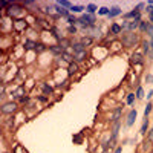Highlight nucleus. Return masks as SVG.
<instances>
[{
  "instance_id": "37",
  "label": "nucleus",
  "mask_w": 153,
  "mask_h": 153,
  "mask_svg": "<svg viewBox=\"0 0 153 153\" xmlns=\"http://www.w3.org/2000/svg\"><path fill=\"white\" fill-rule=\"evenodd\" d=\"M68 34H71V35H76V34H78V28H76V26H71V25H68Z\"/></svg>"
},
{
  "instance_id": "38",
  "label": "nucleus",
  "mask_w": 153,
  "mask_h": 153,
  "mask_svg": "<svg viewBox=\"0 0 153 153\" xmlns=\"http://www.w3.org/2000/svg\"><path fill=\"white\" fill-rule=\"evenodd\" d=\"M121 48H123L121 42H113V43H112V46H110V52H112V49L115 51V52H117V51H120Z\"/></svg>"
},
{
  "instance_id": "11",
  "label": "nucleus",
  "mask_w": 153,
  "mask_h": 153,
  "mask_svg": "<svg viewBox=\"0 0 153 153\" xmlns=\"http://www.w3.org/2000/svg\"><path fill=\"white\" fill-rule=\"evenodd\" d=\"M54 9H55V14H58L61 19H69L71 17V11L66 9V8H63V6H60L57 2H54Z\"/></svg>"
},
{
  "instance_id": "19",
  "label": "nucleus",
  "mask_w": 153,
  "mask_h": 153,
  "mask_svg": "<svg viewBox=\"0 0 153 153\" xmlns=\"http://www.w3.org/2000/svg\"><path fill=\"white\" fill-rule=\"evenodd\" d=\"M149 130H150V118H144L143 120V124H141V129H139V135L146 136Z\"/></svg>"
},
{
  "instance_id": "35",
  "label": "nucleus",
  "mask_w": 153,
  "mask_h": 153,
  "mask_svg": "<svg viewBox=\"0 0 153 153\" xmlns=\"http://www.w3.org/2000/svg\"><path fill=\"white\" fill-rule=\"evenodd\" d=\"M80 42L84 45V48H87V46H91L92 43H94V40H92V38L91 37H81L80 38Z\"/></svg>"
},
{
  "instance_id": "14",
  "label": "nucleus",
  "mask_w": 153,
  "mask_h": 153,
  "mask_svg": "<svg viewBox=\"0 0 153 153\" xmlns=\"http://www.w3.org/2000/svg\"><path fill=\"white\" fill-rule=\"evenodd\" d=\"M141 16H143V12H139V11H136V9L133 8V9L129 11V12H124V14H123V20H135V19L141 17Z\"/></svg>"
},
{
  "instance_id": "48",
  "label": "nucleus",
  "mask_w": 153,
  "mask_h": 153,
  "mask_svg": "<svg viewBox=\"0 0 153 153\" xmlns=\"http://www.w3.org/2000/svg\"><path fill=\"white\" fill-rule=\"evenodd\" d=\"M147 58H149L150 61H153V48H152V51H150V54L147 55Z\"/></svg>"
},
{
  "instance_id": "34",
  "label": "nucleus",
  "mask_w": 153,
  "mask_h": 153,
  "mask_svg": "<svg viewBox=\"0 0 153 153\" xmlns=\"http://www.w3.org/2000/svg\"><path fill=\"white\" fill-rule=\"evenodd\" d=\"M55 87H58V89H69V87H71V81H69V78H66L63 83H57Z\"/></svg>"
},
{
  "instance_id": "31",
  "label": "nucleus",
  "mask_w": 153,
  "mask_h": 153,
  "mask_svg": "<svg viewBox=\"0 0 153 153\" xmlns=\"http://www.w3.org/2000/svg\"><path fill=\"white\" fill-rule=\"evenodd\" d=\"M109 14H110V8H107V6H101L98 9V16L100 17H107Z\"/></svg>"
},
{
  "instance_id": "26",
  "label": "nucleus",
  "mask_w": 153,
  "mask_h": 153,
  "mask_svg": "<svg viewBox=\"0 0 153 153\" xmlns=\"http://www.w3.org/2000/svg\"><path fill=\"white\" fill-rule=\"evenodd\" d=\"M150 25H152V23H149L147 20H144V19H143V20H141V23H139V28H138V31L141 32V34H146Z\"/></svg>"
},
{
  "instance_id": "41",
  "label": "nucleus",
  "mask_w": 153,
  "mask_h": 153,
  "mask_svg": "<svg viewBox=\"0 0 153 153\" xmlns=\"http://www.w3.org/2000/svg\"><path fill=\"white\" fill-rule=\"evenodd\" d=\"M45 51H46V45L45 43H38L37 45V48H35V52L38 54V52H45Z\"/></svg>"
},
{
  "instance_id": "46",
  "label": "nucleus",
  "mask_w": 153,
  "mask_h": 153,
  "mask_svg": "<svg viewBox=\"0 0 153 153\" xmlns=\"http://www.w3.org/2000/svg\"><path fill=\"white\" fill-rule=\"evenodd\" d=\"M12 152H14V153H23V149H22L20 146H17V149H14Z\"/></svg>"
},
{
  "instance_id": "10",
  "label": "nucleus",
  "mask_w": 153,
  "mask_h": 153,
  "mask_svg": "<svg viewBox=\"0 0 153 153\" xmlns=\"http://www.w3.org/2000/svg\"><path fill=\"white\" fill-rule=\"evenodd\" d=\"M28 28V23H26V20H23V19H20V20H12V31H16V32H25V29Z\"/></svg>"
},
{
  "instance_id": "24",
  "label": "nucleus",
  "mask_w": 153,
  "mask_h": 153,
  "mask_svg": "<svg viewBox=\"0 0 153 153\" xmlns=\"http://www.w3.org/2000/svg\"><path fill=\"white\" fill-rule=\"evenodd\" d=\"M141 149H143V153H152L153 152V144L149 143L147 139H144V141L141 143Z\"/></svg>"
},
{
  "instance_id": "45",
  "label": "nucleus",
  "mask_w": 153,
  "mask_h": 153,
  "mask_svg": "<svg viewBox=\"0 0 153 153\" xmlns=\"http://www.w3.org/2000/svg\"><path fill=\"white\" fill-rule=\"evenodd\" d=\"M147 22H149V23H152V25H153V11H152V12H150V14H147Z\"/></svg>"
},
{
  "instance_id": "53",
  "label": "nucleus",
  "mask_w": 153,
  "mask_h": 153,
  "mask_svg": "<svg viewBox=\"0 0 153 153\" xmlns=\"http://www.w3.org/2000/svg\"><path fill=\"white\" fill-rule=\"evenodd\" d=\"M152 92H153V89H152Z\"/></svg>"
},
{
  "instance_id": "13",
  "label": "nucleus",
  "mask_w": 153,
  "mask_h": 153,
  "mask_svg": "<svg viewBox=\"0 0 153 153\" xmlns=\"http://www.w3.org/2000/svg\"><path fill=\"white\" fill-rule=\"evenodd\" d=\"M37 42L35 40H32V38H26V40L23 42V45H22V48H23V51L25 52H28V51H34L35 52V48H37Z\"/></svg>"
},
{
  "instance_id": "6",
  "label": "nucleus",
  "mask_w": 153,
  "mask_h": 153,
  "mask_svg": "<svg viewBox=\"0 0 153 153\" xmlns=\"http://www.w3.org/2000/svg\"><path fill=\"white\" fill-rule=\"evenodd\" d=\"M121 118H123V106H115V109L110 110V113H109V120L107 121L110 124H113L117 121H121Z\"/></svg>"
},
{
  "instance_id": "28",
  "label": "nucleus",
  "mask_w": 153,
  "mask_h": 153,
  "mask_svg": "<svg viewBox=\"0 0 153 153\" xmlns=\"http://www.w3.org/2000/svg\"><path fill=\"white\" fill-rule=\"evenodd\" d=\"M72 141H74V144H83V141H84V135H83V132L74 135V136H72Z\"/></svg>"
},
{
  "instance_id": "9",
  "label": "nucleus",
  "mask_w": 153,
  "mask_h": 153,
  "mask_svg": "<svg viewBox=\"0 0 153 153\" xmlns=\"http://www.w3.org/2000/svg\"><path fill=\"white\" fill-rule=\"evenodd\" d=\"M136 118H138V110H136V107H135V109H130L129 112H127V115H126V127H132V126L135 124Z\"/></svg>"
},
{
  "instance_id": "5",
  "label": "nucleus",
  "mask_w": 153,
  "mask_h": 153,
  "mask_svg": "<svg viewBox=\"0 0 153 153\" xmlns=\"http://www.w3.org/2000/svg\"><path fill=\"white\" fill-rule=\"evenodd\" d=\"M146 63V55L139 51H135V52L130 55V65L132 66H143Z\"/></svg>"
},
{
  "instance_id": "33",
  "label": "nucleus",
  "mask_w": 153,
  "mask_h": 153,
  "mask_svg": "<svg viewBox=\"0 0 153 153\" xmlns=\"http://www.w3.org/2000/svg\"><path fill=\"white\" fill-rule=\"evenodd\" d=\"M35 100H37L40 104H48V103H49V97H46V95H43V94H42V95H37Z\"/></svg>"
},
{
  "instance_id": "18",
  "label": "nucleus",
  "mask_w": 153,
  "mask_h": 153,
  "mask_svg": "<svg viewBox=\"0 0 153 153\" xmlns=\"http://www.w3.org/2000/svg\"><path fill=\"white\" fill-rule=\"evenodd\" d=\"M141 20H143V16H141V17H138V19H135V20H130L127 31H130V32H136V31H138V28H139V23H141Z\"/></svg>"
},
{
  "instance_id": "3",
  "label": "nucleus",
  "mask_w": 153,
  "mask_h": 153,
  "mask_svg": "<svg viewBox=\"0 0 153 153\" xmlns=\"http://www.w3.org/2000/svg\"><path fill=\"white\" fill-rule=\"evenodd\" d=\"M20 104L17 103V101H5V103H2V106H0V112H2L3 117H11V115H17L20 112Z\"/></svg>"
},
{
  "instance_id": "50",
  "label": "nucleus",
  "mask_w": 153,
  "mask_h": 153,
  "mask_svg": "<svg viewBox=\"0 0 153 153\" xmlns=\"http://www.w3.org/2000/svg\"><path fill=\"white\" fill-rule=\"evenodd\" d=\"M150 42V45H152V48H153V38H152V40H149Z\"/></svg>"
},
{
  "instance_id": "39",
  "label": "nucleus",
  "mask_w": 153,
  "mask_h": 153,
  "mask_svg": "<svg viewBox=\"0 0 153 153\" xmlns=\"http://www.w3.org/2000/svg\"><path fill=\"white\" fill-rule=\"evenodd\" d=\"M146 6H147V3H146V2H139V3L135 6V9H136V11H139V12H144V11H146Z\"/></svg>"
},
{
  "instance_id": "42",
  "label": "nucleus",
  "mask_w": 153,
  "mask_h": 153,
  "mask_svg": "<svg viewBox=\"0 0 153 153\" xmlns=\"http://www.w3.org/2000/svg\"><path fill=\"white\" fill-rule=\"evenodd\" d=\"M147 38H149V40H152V38H153V25H150V26H149V29H147Z\"/></svg>"
},
{
  "instance_id": "17",
  "label": "nucleus",
  "mask_w": 153,
  "mask_h": 153,
  "mask_svg": "<svg viewBox=\"0 0 153 153\" xmlns=\"http://www.w3.org/2000/svg\"><path fill=\"white\" fill-rule=\"evenodd\" d=\"M86 60H87V51H81V52L74 54V61H75V63H78V65L84 63Z\"/></svg>"
},
{
  "instance_id": "49",
  "label": "nucleus",
  "mask_w": 153,
  "mask_h": 153,
  "mask_svg": "<svg viewBox=\"0 0 153 153\" xmlns=\"http://www.w3.org/2000/svg\"><path fill=\"white\" fill-rule=\"evenodd\" d=\"M149 6H153V0H147V2H146Z\"/></svg>"
},
{
  "instance_id": "8",
  "label": "nucleus",
  "mask_w": 153,
  "mask_h": 153,
  "mask_svg": "<svg viewBox=\"0 0 153 153\" xmlns=\"http://www.w3.org/2000/svg\"><path fill=\"white\" fill-rule=\"evenodd\" d=\"M123 32H124V31H123V28H121V23H117V22L110 23L109 31H107V34H109V35H112V37L115 38V37H120Z\"/></svg>"
},
{
  "instance_id": "23",
  "label": "nucleus",
  "mask_w": 153,
  "mask_h": 153,
  "mask_svg": "<svg viewBox=\"0 0 153 153\" xmlns=\"http://www.w3.org/2000/svg\"><path fill=\"white\" fill-rule=\"evenodd\" d=\"M141 49H143V54L147 57V55L150 54V51H152L150 42H149V40H143V42H141Z\"/></svg>"
},
{
  "instance_id": "40",
  "label": "nucleus",
  "mask_w": 153,
  "mask_h": 153,
  "mask_svg": "<svg viewBox=\"0 0 153 153\" xmlns=\"http://www.w3.org/2000/svg\"><path fill=\"white\" fill-rule=\"evenodd\" d=\"M146 139H147L149 143H152V144H153V126L150 127V130L147 132V135H146Z\"/></svg>"
},
{
  "instance_id": "20",
  "label": "nucleus",
  "mask_w": 153,
  "mask_h": 153,
  "mask_svg": "<svg viewBox=\"0 0 153 153\" xmlns=\"http://www.w3.org/2000/svg\"><path fill=\"white\" fill-rule=\"evenodd\" d=\"M72 52L74 54H76V52H81V51H86V48H84V45L80 42V40H75V42H72Z\"/></svg>"
},
{
  "instance_id": "30",
  "label": "nucleus",
  "mask_w": 153,
  "mask_h": 153,
  "mask_svg": "<svg viewBox=\"0 0 153 153\" xmlns=\"http://www.w3.org/2000/svg\"><path fill=\"white\" fill-rule=\"evenodd\" d=\"M135 95H136V100H143V98L146 97V94H144V87H143V86H138V87L135 89Z\"/></svg>"
},
{
  "instance_id": "12",
  "label": "nucleus",
  "mask_w": 153,
  "mask_h": 153,
  "mask_svg": "<svg viewBox=\"0 0 153 153\" xmlns=\"http://www.w3.org/2000/svg\"><path fill=\"white\" fill-rule=\"evenodd\" d=\"M40 87H42L43 95H46V97H51V95H54V94H55V87H54V86H51V84L46 83V81H42V83H40Z\"/></svg>"
},
{
  "instance_id": "16",
  "label": "nucleus",
  "mask_w": 153,
  "mask_h": 153,
  "mask_svg": "<svg viewBox=\"0 0 153 153\" xmlns=\"http://www.w3.org/2000/svg\"><path fill=\"white\" fill-rule=\"evenodd\" d=\"M78 72H80V65H78V63H75V61L69 63V65H68V76L76 75Z\"/></svg>"
},
{
  "instance_id": "36",
  "label": "nucleus",
  "mask_w": 153,
  "mask_h": 153,
  "mask_svg": "<svg viewBox=\"0 0 153 153\" xmlns=\"http://www.w3.org/2000/svg\"><path fill=\"white\" fill-rule=\"evenodd\" d=\"M25 78H26V74H23V69H19L17 71V76H16L14 80L16 81H22V80L25 81Z\"/></svg>"
},
{
  "instance_id": "2",
  "label": "nucleus",
  "mask_w": 153,
  "mask_h": 153,
  "mask_svg": "<svg viewBox=\"0 0 153 153\" xmlns=\"http://www.w3.org/2000/svg\"><path fill=\"white\" fill-rule=\"evenodd\" d=\"M3 16H8V17L12 19V20H20V19H23L25 16H26V8H25L23 3L12 2L11 6L3 12Z\"/></svg>"
},
{
  "instance_id": "44",
  "label": "nucleus",
  "mask_w": 153,
  "mask_h": 153,
  "mask_svg": "<svg viewBox=\"0 0 153 153\" xmlns=\"http://www.w3.org/2000/svg\"><path fill=\"white\" fill-rule=\"evenodd\" d=\"M112 153H123V144H120L115 150H112Z\"/></svg>"
},
{
  "instance_id": "43",
  "label": "nucleus",
  "mask_w": 153,
  "mask_h": 153,
  "mask_svg": "<svg viewBox=\"0 0 153 153\" xmlns=\"http://www.w3.org/2000/svg\"><path fill=\"white\" fill-rule=\"evenodd\" d=\"M146 83L147 84H152L153 83V74H147L146 75Z\"/></svg>"
},
{
  "instance_id": "25",
  "label": "nucleus",
  "mask_w": 153,
  "mask_h": 153,
  "mask_svg": "<svg viewBox=\"0 0 153 153\" xmlns=\"http://www.w3.org/2000/svg\"><path fill=\"white\" fill-rule=\"evenodd\" d=\"M98 9H100V8H98L95 3H92V2L86 5V12H87V14H97Z\"/></svg>"
},
{
  "instance_id": "52",
  "label": "nucleus",
  "mask_w": 153,
  "mask_h": 153,
  "mask_svg": "<svg viewBox=\"0 0 153 153\" xmlns=\"http://www.w3.org/2000/svg\"><path fill=\"white\" fill-rule=\"evenodd\" d=\"M3 153H9V152H3Z\"/></svg>"
},
{
  "instance_id": "51",
  "label": "nucleus",
  "mask_w": 153,
  "mask_h": 153,
  "mask_svg": "<svg viewBox=\"0 0 153 153\" xmlns=\"http://www.w3.org/2000/svg\"><path fill=\"white\" fill-rule=\"evenodd\" d=\"M101 153H112V152H109V150H104V152H101Z\"/></svg>"
},
{
  "instance_id": "29",
  "label": "nucleus",
  "mask_w": 153,
  "mask_h": 153,
  "mask_svg": "<svg viewBox=\"0 0 153 153\" xmlns=\"http://www.w3.org/2000/svg\"><path fill=\"white\" fill-rule=\"evenodd\" d=\"M153 110V101H147V104L144 107V118H149V115Z\"/></svg>"
},
{
  "instance_id": "32",
  "label": "nucleus",
  "mask_w": 153,
  "mask_h": 153,
  "mask_svg": "<svg viewBox=\"0 0 153 153\" xmlns=\"http://www.w3.org/2000/svg\"><path fill=\"white\" fill-rule=\"evenodd\" d=\"M57 3H58L60 6H63V8L69 9V11H71V8L74 6V3H72V2H69V0H57Z\"/></svg>"
},
{
  "instance_id": "4",
  "label": "nucleus",
  "mask_w": 153,
  "mask_h": 153,
  "mask_svg": "<svg viewBox=\"0 0 153 153\" xmlns=\"http://www.w3.org/2000/svg\"><path fill=\"white\" fill-rule=\"evenodd\" d=\"M78 26L80 29H84V28H89V26H97V14H81L78 17Z\"/></svg>"
},
{
  "instance_id": "47",
  "label": "nucleus",
  "mask_w": 153,
  "mask_h": 153,
  "mask_svg": "<svg viewBox=\"0 0 153 153\" xmlns=\"http://www.w3.org/2000/svg\"><path fill=\"white\" fill-rule=\"evenodd\" d=\"M146 98H147V101H152V98H153V92L150 91V92H149V94L146 95Z\"/></svg>"
},
{
  "instance_id": "1",
  "label": "nucleus",
  "mask_w": 153,
  "mask_h": 153,
  "mask_svg": "<svg viewBox=\"0 0 153 153\" xmlns=\"http://www.w3.org/2000/svg\"><path fill=\"white\" fill-rule=\"evenodd\" d=\"M120 42L124 48L127 49H133L136 46H141V38L136 32H130V31H124L121 35H120Z\"/></svg>"
},
{
  "instance_id": "21",
  "label": "nucleus",
  "mask_w": 153,
  "mask_h": 153,
  "mask_svg": "<svg viewBox=\"0 0 153 153\" xmlns=\"http://www.w3.org/2000/svg\"><path fill=\"white\" fill-rule=\"evenodd\" d=\"M136 101H138V100H136L135 92H129V94L126 95V104H127V106H130V107H132V106L136 103Z\"/></svg>"
},
{
  "instance_id": "27",
  "label": "nucleus",
  "mask_w": 153,
  "mask_h": 153,
  "mask_svg": "<svg viewBox=\"0 0 153 153\" xmlns=\"http://www.w3.org/2000/svg\"><path fill=\"white\" fill-rule=\"evenodd\" d=\"M49 51H51L54 55H57V57H58V55L61 57V54H63V49L58 46V43H57V45H51V46H49Z\"/></svg>"
},
{
  "instance_id": "22",
  "label": "nucleus",
  "mask_w": 153,
  "mask_h": 153,
  "mask_svg": "<svg viewBox=\"0 0 153 153\" xmlns=\"http://www.w3.org/2000/svg\"><path fill=\"white\" fill-rule=\"evenodd\" d=\"M84 11H86V6L84 5H74L71 8V14H84Z\"/></svg>"
},
{
  "instance_id": "7",
  "label": "nucleus",
  "mask_w": 153,
  "mask_h": 153,
  "mask_svg": "<svg viewBox=\"0 0 153 153\" xmlns=\"http://www.w3.org/2000/svg\"><path fill=\"white\" fill-rule=\"evenodd\" d=\"M81 31H84L86 37H91L92 40H94V38H101V37H103V31H101L100 26H89V28H84Z\"/></svg>"
},
{
  "instance_id": "15",
  "label": "nucleus",
  "mask_w": 153,
  "mask_h": 153,
  "mask_svg": "<svg viewBox=\"0 0 153 153\" xmlns=\"http://www.w3.org/2000/svg\"><path fill=\"white\" fill-rule=\"evenodd\" d=\"M124 12H123V9L118 6V5H113V6H110V14L106 17L107 20H112V19H115V17H118V16H123Z\"/></svg>"
}]
</instances>
